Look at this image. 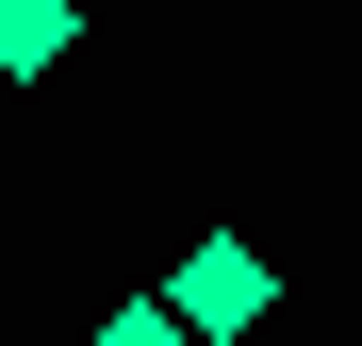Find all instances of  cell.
I'll return each mask as SVG.
<instances>
[{
  "label": "cell",
  "mask_w": 362,
  "mask_h": 346,
  "mask_svg": "<svg viewBox=\"0 0 362 346\" xmlns=\"http://www.w3.org/2000/svg\"><path fill=\"white\" fill-rule=\"evenodd\" d=\"M264 313H280V280H264L247 231H198V248L165 264V330H181V346H247Z\"/></svg>",
  "instance_id": "obj_1"
},
{
  "label": "cell",
  "mask_w": 362,
  "mask_h": 346,
  "mask_svg": "<svg viewBox=\"0 0 362 346\" xmlns=\"http://www.w3.org/2000/svg\"><path fill=\"white\" fill-rule=\"evenodd\" d=\"M66 0H0V83H49V67H66Z\"/></svg>",
  "instance_id": "obj_2"
},
{
  "label": "cell",
  "mask_w": 362,
  "mask_h": 346,
  "mask_svg": "<svg viewBox=\"0 0 362 346\" xmlns=\"http://www.w3.org/2000/svg\"><path fill=\"white\" fill-rule=\"evenodd\" d=\"M83 346H181V330H165V297H132V313H99Z\"/></svg>",
  "instance_id": "obj_3"
}]
</instances>
